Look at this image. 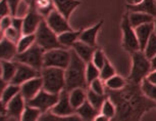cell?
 Returning <instances> with one entry per match:
<instances>
[{
  "label": "cell",
  "instance_id": "obj_10",
  "mask_svg": "<svg viewBox=\"0 0 156 121\" xmlns=\"http://www.w3.org/2000/svg\"><path fill=\"white\" fill-rule=\"evenodd\" d=\"M59 98V93H52L45 89H41L33 99L29 100L27 104L38 108L39 110L44 113L49 110L56 104Z\"/></svg>",
  "mask_w": 156,
  "mask_h": 121
},
{
  "label": "cell",
  "instance_id": "obj_36",
  "mask_svg": "<svg viewBox=\"0 0 156 121\" xmlns=\"http://www.w3.org/2000/svg\"><path fill=\"white\" fill-rule=\"evenodd\" d=\"M115 69L112 67V65L109 63V61H106V63L104 64L101 69H100V78L103 81H106L107 79H109L110 77H112L113 75H115Z\"/></svg>",
  "mask_w": 156,
  "mask_h": 121
},
{
  "label": "cell",
  "instance_id": "obj_4",
  "mask_svg": "<svg viewBox=\"0 0 156 121\" xmlns=\"http://www.w3.org/2000/svg\"><path fill=\"white\" fill-rule=\"evenodd\" d=\"M151 72V62L142 51H138L132 54V69L128 81L136 84H141Z\"/></svg>",
  "mask_w": 156,
  "mask_h": 121
},
{
  "label": "cell",
  "instance_id": "obj_17",
  "mask_svg": "<svg viewBox=\"0 0 156 121\" xmlns=\"http://www.w3.org/2000/svg\"><path fill=\"white\" fill-rule=\"evenodd\" d=\"M135 31H136L138 41H139L140 51H143L145 49V46L147 42H148V40L150 39V37H151V35L154 33V22L143 24L139 27L135 28Z\"/></svg>",
  "mask_w": 156,
  "mask_h": 121
},
{
  "label": "cell",
  "instance_id": "obj_46",
  "mask_svg": "<svg viewBox=\"0 0 156 121\" xmlns=\"http://www.w3.org/2000/svg\"><path fill=\"white\" fill-rule=\"evenodd\" d=\"M150 82H152V83L156 84V70H153L151 72L149 73L148 76L146 77Z\"/></svg>",
  "mask_w": 156,
  "mask_h": 121
},
{
  "label": "cell",
  "instance_id": "obj_14",
  "mask_svg": "<svg viewBox=\"0 0 156 121\" xmlns=\"http://www.w3.org/2000/svg\"><path fill=\"white\" fill-rule=\"evenodd\" d=\"M41 89H43V80L41 75L20 84V94L26 99L27 102L29 100L33 99Z\"/></svg>",
  "mask_w": 156,
  "mask_h": 121
},
{
  "label": "cell",
  "instance_id": "obj_42",
  "mask_svg": "<svg viewBox=\"0 0 156 121\" xmlns=\"http://www.w3.org/2000/svg\"><path fill=\"white\" fill-rule=\"evenodd\" d=\"M23 17H12V24L11 27H13L16 30L20 31L23 33Z\"/></svg>",
  "mask_w": 156,
  "mask_h": 121
},
{
  "label": "cell",
  "instance_id": "obj_9",
  "mask_svg": "<svg viewBox=\"0 0 156 121\" xmlns=\"http://www.w3.org/2000/svg\"><path fill=\"white\" fill-rule=\"evenodd\" d=\"M122 47L129 54H133L140 51L139 41L135 31V28L132 27L129 21L128 13H126L122 17Z\"/></svg>",
  "mask_w": 156,
  "mask_h": 121
},
{
  "label": "cell",
  "instance_id": "obj_1",
  "mask_svg": "<svg viewBox=\"0 0 156 121\" xmlns=\"http://www.w3.org/2000/svg\"><path fill=\"white\" fill-rule=\"evenodd\" d=\"M105 93L116 107L114 120H140L144 114L156 108V103L143 93L141 84L128 81L122 89L110 90L106 88Z\"/></svg>",
  "mask_w": 156,
  "mask_h": 121
},
{
  "label": "cell",
  "instance_id": "obj_48",
  "mask_svg": "<svg viewBox=\"0 0 156 121\" xmlns=\"http://www.w3.org/2000/svg\"><path fill=\"white\" fill-rule=\"evenodd\" d=\"M150 62H151V71L156 70V55L150 60Z\"/></svg>",
  "mask_w": 156,
  "mask_h": 121
},
{
  "label": "cell",
  "instance_id": "obj_19",
  "mask_svg": "<svg viewBox=\"0 0 156 121\" xmlns=\"http://www.w3.org/2000/svg\"><path fill=\"white\" fill-rule=\"evenodd\" d=\"M97 47L91 46L89 44L83 42L81 40H78L76 42L73 44L72 49L76 52V55L83 60L85 63H89L92 60L94 51H96Z\"/></svg>",
  "mask_w": 156,
  "mask_h": 121
},
{
  "label": "cell",
  "instance_id": "obj_8",
  "mask_svg": "<svg viewBox=\"0 0 156 121\" xmlns=\"http://www.w3.org/2000/svg\"><path fill=\"white\" fill-rule=\"evenodd\" d=\"M50 111L53 114L59 116L61 119H81L76 114V110L70 104L69 90L66 89H63L59 93V98H58L57 103L51 108Z\"/></svg>",
  "mask_w": 156,
  "mask_h": 121
},
{
  "label": "cell",
  "instance_id": "obj_22",
  "mask_svg": "<svg viewBox=\"0 0 156 121\" xmlns=\"http://www.w3.org/2000/svg\"><path fill=\"white\" fill-rule=\"evenodd\" d=\"M128 17H129V23H131L133 28H137V27H139V26L143 25V24L152 23V22H154V19H155L151 14L142 13V11H129L128 13Z\"/></svg>",
  "mask_w": 156,
  "mask_h": 121
},
{
  "label": "cell",
  "instance_id": "obj_47",
  "mask_svg": "<svg viewBox=\"0 0 156 121\" xmlns=\"http://www.w3.org/2000/svg\"><path fill=\"white\" fill-rule=\"evenodd\" d=\"M126 7H129V6H135V5L142 3L143 0H126Z\"/></svg>",
  "mask_w": 156,
  "mask_h": 121
},
{
  "label": "cell",
  "instance_id": "obj_5",
  "mask_svg": "<svg viewBox=\"0 0 156 121\" xmlns=\"http://www.w3.org/2000/svg\"><path fill=\"white\" fill-rule=\"evenodd\" d=\"M35 35H36V43L45 51L61 47L58 41V35L47 25L45 20L41 22Z\"/></svg>",
  "mask_w": 156,
  "mask_h": 121
},
{
  "label": "cell",
  "instance_id": "obj_31",
  "mask_svg": "<svg viewBox=\"0 0 156 121\" xmlns=\"http://www.w3.org/2000/svg\"><path fill=\"white\" fill-rule=\"evenodd\" d=\"M100 113L104 115L105 117L107 118L108 120L110 119H114L116 115V107L114 105V103L111 101V100L108 98H106V100L103 103L102 107H101V110H100Z\"/></svg>",
  "mask_w": 156,
  "mask_h": 121
},
{
  "label": "cell",
  "instance_id": "obj_49",
  "mask_svg": "<svg viewBox=\"0 0 156 121\" xmlns=\"http://www.w3.org/2000/svg\"><path fill=\"white\" fill-rule=\"evenodd\" d=\"M5 119H8V117L5 116V115H1V114H0V120H5Z\"/></svg>",
  "mask_w": 156,
  "mask_h": 121
},
{
  "label": "cell",
  "instance_id": "obj_21",
  "mask_svg": "<svg viewBox=\"0 0 156 121\" xmlns=\"http://www.w3.org/2000/svg\"><path fill=\"white\" fill-rule=\"evenodd\" d=\"M103 21H100L99 23H97L96 25H94L93 27L87 28V29H83L80 36V40L83 41V42L89 44L91 46L97 47V43H96V38H97V34H98L99 30L102 27Z\"/></svg>",
  "mask_w": 156,
  "mask_h": 121
},
{
  "label": "cell",
  "instance_id": "obj_23",
  "mask_svg": "<svg viewBox=\"0 0 156 121\" xmlns=\"http://www.w3.org/2000/svg\"><path fill=\"white\" fill-rule=\"evenodd\" d=\"M99 113L100 111L97 110L95 107H93L88 100L81 107H79L76 110V114L83 120H95L96 116Z\"/></svg>",
  "mask_w": 156,
  "mask_h": 121
},
{
  "label": "cell",
  "instance_id": "obj_37",
  "mask_svg": "<svg viewBox=\"0 0 156 121\" xmlns=\"http://www.w3.org/2000/svg\"><path fill=\"white\" fill-rule=\"evenodd\" d=\"M106 61H107V59L105 57L104 52H103L101 49L96 48V51H94V54H93L91 62H92L98 69H101V68L104 66V64L106 63Z\"/></svg>",
  "mask_w": 156,
  "mask_h": 121
},
{
  "label": "cell",
  "instance_id": "obj_26",
  "mask_svg": "<svg viewBox=\"0 0 156 121\" xmlns=\"http://www.w3.org/2000/svg\"><path fill=\"white\" fill-rule=\"evenodd\" d=\"M1 62L2 67V76L1 77L5 79L7 82H10L12 80L14 74L17 69V62L14 60L11 61H0Z\"/></svg>",
  "mask_w": 156,
  "mask_h": 121
},
{
  "label": "cell",
  "instance_id": "obj_27",
  "mask_svg": "<svg viewBox=\"0 0 156 121\" xmlns=\"http://www.w3.org/2000/svg\"><path fill=\"white\" fill-rule=\"evenodd\" d=\"M36 43V35L35 34H23L19 41L16 42L17 47V54L19 52H23L27 49L30 48Z\"/></svg>",
  "mask_w": 156,
  "mask_h": 121
},
{
  "label": "cell",
  "instance_id": "obj_12",
  "mask_svg": "<svg viewBox=\"0 0 156 121\" xmlns=\"http://www.w3.org/2000/svg\"><path fill=\"white\" fill-rule=\"evenodd\" d=\"M45 19L38 13L36 7L31 4L29 13L23 17V34H35L42 21Z\"/></svg>",
  "mask_w": 156,
  "mask_h": 121
},
{
  "label": "cell",
  "instance_id": "obj_32",
  "mask_svg": "<svg viewBox=\"0 0 156 121\" xmlns=\"http://www.w3.org/2000/svg\"><path fill=\"white\" fill-rule=\"evenodd\" d=\"M141 89L147 98L156 103V84L152 83L147 78H145L141 82Z\"/></svg>",
  "mask_w": 156,
  "mask_h": 121
},
{
  "label": "cell",
  "instance_id": "obj_33",
  "mask_svg": "<svg viewBox=\"0 0 156 121\" xmlns=\"http://www.w3.org/2000/svg\"><path fill=\"white\" fill-rule=\"evenodd\" d=\"M19 93H20V85L8 82V84H7V86L5 87L4 93H3V94H2L1 99L7 104L11 99H13L14 96H17Z\"/></svg>",
  "mask_w": 156,
  "mask_h": 121
},
{
  "label": "cell",
  "instance_id": "obj_29",
  "mask_svg": "<svg viewBox=\"0 0 156 121\" xmlns=\"http://www.w3.org/2000/svg\"><path fill=\"white\" fill-rule=\"evenodd\" d=\"M106 98H107L106 93L105 94L97 93L95 91L91 90L90 88H89V90L87 91V100L91 103V105H92L93 107H95L98 111L101 110V107L104 101L106 100Z\"/></svg>",
  "mask_w": 156,
  "mask_h": 121
},
{
  "label": "cell",
  "instance_id": "obj_53",
  "mask_svg": "<svg viewBox=\"0 0 156 121\" xmlns=\"http://www.w3.org/2000/svg\"><path fill=\"white\" fill-rule=\"evenodd\" d=\"M27 1H28V2H30V3H31V1H32V0H27Z\"/></svg>",
  "mask_w": 156,
  "mask_h": 121
},
{
  "label": "cell",
  "instance_id": "obj_41",
  "mask_svg": "<svg viewBox=\"0 0 156 121\" xmlns=\"http://www.w3.org/2000/svg\"><path fill=\"white\" fill-rule=\"evenodd\" d=\"M11 24H12V16H6L0 21V29L4 32L6 29L11 27Z\"/></svg>",
  "mask_w": 156,
  "mask_h": 121
},
{
  "label": "cell",
  "instance_id": "obj_24",
  "mask_svg": "<svg viewBox=\"0 0 156 121\" xmlns=\"http://www.w3.org/2000/svg\"><path fill=\"white\" fill-rule=\"evenodd\" d=\"M69 96L70 104H72L75 110L81 107L87 101V93L85 91V88L82 87L73 88L72 90L69 91Z\"/></svg>",
  "mask_w": 156,
  "mask_h": 121
},
{
  "label": "cell",
  "instance_id": "obj_20",
  "mask_svg": "<svg viewBox=\"0 0 156 121\" xmlns=\"http://www.w3.org/2000/svg\"><path fill=\"white\" fill-rule=\"evenodd\" d=\"M83 31V29L81 30H69L66 31L63 33H60L58 35V41L61 47L63 48H72L76 41L80 40L81 33Z\"/></svg>",
  "mask_w": 156,
  "mask_h": 121
},
{
  "label": "cell",
  "instance_id": "obj_3",
  "mask_svg": "<svg viewBox=\"0 0 156 121\" xmlns=\"http://www.w3.org/2000/svg\"><path fill=\"white\" fill-rule=\"evenodd\" d=\"M43 89L52 93H60L66 89L64 70L54 67H43L41 70Z\"/></svg>",
  "mask_w": 156,
  "mask_h": 121
},
{
  "label": "cell",
  "instance_id": "obj_6",
  "mask_svg": "<svg viewBox=\"0 0 156 121\" xmlns=\"http://www.w3.org/2000/svg\"><path fill=\"white\" fill-rule=\"evenodd\" d=\"M44 54H45V51L37 43H35L33 46H31L27 51L19 52L14 58V61L29 65V66L33 67L41 72L42 68L44 67Z\"/></svg>",
  "mask_w": 156,
  "mask_h": 121
},
{
  "label": "cell",
  "instance_id": "obj_30",
  "mask_svg": "<svg viewBox=\"0 0 156 121\" xmlns=\"http://www.w3.org/2000/svg\"><path fill=\"white\" fill-rule=\"evenodd\" d=\"M41 115H42V112H41L39 109L27 104V106H26V108H25V110H23V115H22V118H20V120H23V121L38 120V119H40Z\"/></svg>",
  "mask_w": 156,
  "mask_h": 121
},
{
  "label": "cell",
  "instance_id": "obj_35",
  "mask_svg": "<svg viewBox=\"0 0 156 121\" xmlns=\"http://www.w3.org/2000/svg\"><path fill=\"white\" fill-rule=\"evenodd\" d=\"M143 51L149 60H151L156 55V33L155 32L151 35V37H150V39L148 40V42H147L145 46V49H144Z\"/></svg>",
  "mask_w": 156,
  "mask_h": 121
},
{
  "label": "cell",
  "instance_id": "obj_11",
  "mask_svg": "<svg viewBox=\"0 0 156 121\" xmlns=\"http://www.w3.org/2000/svg\"><path fill=\"white\" fill-rule=\"evenodd\" d=\"M47 25L53 30L57 35L60 33H63L66 31L73 30L72 27L69 24V20L66 17H63L59 11L56 9L52 10L51 13L48 14V17L45 19Z\"/></svg>",
  "mask_w": 156,
  "mask_h": 121
},
{
  "label": "cell",
  "instance_id": "obj_34",
  "mask_svg": "<svg viewBox=\"0 0 156 121\" xmlns=\"http://www.w3.org/2000/svg\"><path fill=\"white\" fill-rule=\"evenodd\" d=\"M100 77V69H98L92 62L87 63L86 66V80L87 84L89 85L94 79Z\"/></svg>",
  "mask_w": 156,
  "mask_h": 121
},
{
  "label": "cell",
  "instance_id": "obj_25",
  "mask_svg": "<svg viewBox=\"0 0 156 121\" xmlns=\"http://www.w3.org/2000/svg\"><path fill=\"white\" fill-rule=\"evenodd\" d=\"M129 11H142L152 17H156V1L155 0H143L142 3L135 5V6H129Z\"/></svg>",
  "mask_w": 156,
  "mask_h": 121
},
{
  "label": "cell",
  "instance_id": "obj_52",
  "mask_svg": "<svg viewBox=\"0 0 156 121\" xmlns=\"http://www.w3.org/2000/svg\"><path fill=\"white\" fill-rule=\"evenodd\" d=\"M154 32L156 33V17L154 19Z\"/></svg>",
  "mask_w": 156,
  "mask_h": 121
},
{
  "label": "cell",
  "instance_id": "obj_28",
  "mask_svg": "<svg viewBox=\"0 0 156 121\" xmlns=\"http://www.w3.org/2000/svg\"><path fill=\"white\" fill-rule=\"evenodd\" d=\"M104 83H105V87H106L107 89L119 90L126 86V83H128V80H126L122 76L115 74V75H113L112 77H110L109 79H107L106 81H104Z\"/></svg>",
  "mask_w": 156,
  "mask_h": 121
},
{
  "label": "cell",
  "instance_id": "obj_18",
  "mask_svg": "<svg viewBox=\"0 0 156 121\" xmlns=\"http://www.w3.org/2000/svg\"><path fill=\"white\" fill-rule=\"evenodd\" d=\"M17 55L16 43L3 37L0 40V61L14 60Z\"/></svg>",
  "mask_w": 156,
  "mask_h": 121
},
{
  "label": "cell",
  "instance_id": "obj_7",
  "mask_svg": "<svg viewBox=\"0 0 156 121\" xmlns=\"http://www.w3.org/2000/svg\"><path fill=\"white\" fill-rule=\"evenodd\" d=\"M70 51L63 47L49 49L44 54V67H54L66 70L70 62Z\"/></svg>",
  "mask_w": 156,
  "mask_h": 121
},
{
  "label": "cell",
  "instance_id": "obj_40",
  "mask_svg": "<svg viewBox=\"0 0 156 121\" xmlns=\"http://www.w3.org/2000/svg\"><path fill=\"white\" fill-rule=\"evenodd\" d=\"M6 16H11L7 0H0V21Z\"/></svg>",
  "mask_w": 156,
  "mask_h": 121
},
{
  "label": "cell",
  "instance_id": "obj_45",
  "mask_svg": "<svg viewBox=\"0 0 156 121\" xmlns=\"http://www.w3.org/2000/svg\"><path fill=\"white\" fill-rule=\"evenodd\" d=\"M7 84H8V82L5 80V79L0 77V99L2 98V94H3L4 89H5V87L7 86Z\"/></svg>",
  "mask_w": 156,
  "mask_h": 121
},
{
  "label": "cell",
  "instance_id": "obj_44",
  "mask_svg": "<svg viewBox=\"0 0 156 121\" xmlns=\"http://www.w3.org/2000/svg\"><path fill=\"white\" fill-rule=\"evenodd\" d=\"M6 113H7V105H6V103H5L2 99H0V114L7 116Z\"/></svg>",
  "mask_w": 156,
  "mask_h": 121
},
{
  "label": "cell",
  "instance_id": "obj_16",
  "mask_svg": "<svg viewBox=\"0 0 156 121\" xmlns=\"http://www.w3.org/2000/svg\"><path fill=\"white\" fill-rule=\"evenodd\" d=\"M55 9L69 20L72 13L78 6H80L82 2L80 0H52Z\"/></svg>",
  "mask_w": 156,
  "mask_h": 121
},
{
  "label": "cell",
  "instance_id": "obj_51",
  "mask_svg": "<svg viewBox=\"0 0 156 121\" xmlns=\"http://www.w3.org/2000/svg\"><path fill=\"white\" fill-rule=\"evenodd\" d=\"M2 76V67H1V62H0V77Z\"/></svg>",
  "mask_w": 156,
  "mask_h": 121
},
{
  "label": "cell",
  "instance_id": "obj_50",
  "mask_svg": "<svg viewBox=\"0 0 156 121\" xmlns=\"http://www.w3.org/2000/svg\"><path fill=\"white\" fill-rule=\"evenodd\" d=\"M4 37V34H3V31L1 30V29H0V40L2 39V38Z\"/></svg>",
  "mask_w": 156,
  "mask_h": 121
},
{
  "label": "cell",
  "instance_id": "obj_15",
  "mask_svg": "<svg viewBox=\"0 0 156 121\" xmlns=\"http://www.w3.org/2000/svg\"><path fill=\"white\" fill-rule=\"evenodd\" d=\"M7 117L11 119H20L22 118L23 112L27 106V101L20 93L11 99L7 103Z\"/></svg>",
  "mask_w": 156,
  "mask_h": 121
},
{
  "label": "cell",
  "instance_id": "obj_13",
  "mask_svg": "<svg viewBox=\"0 0 156 121\" xmlns=\"http://www.w3.org/2000/svg\"><path fill=\"white\" fill-rule=\"evenodd\" d=\"M40 75H41L40 71L36 70L35 68L29 66V65L19 63V62H17L16 72L13 76L12 80H11L10 82L11 83L20 85V84H23V82L30 80V79L34 78V77H37V76H40Z\"/></svg>",
  "mask_w": 156,
  "mask_h": 121
},
{
  "label": "cell",
  "instance_id": "obj_39",
  "mask_svg": "<svg viewBox=\"0 0 156 121\" xmlns=\"http://www.w3.org/2000/svg\"><path fill=\"white\" fill-rule=\"evenodd\" d=\"M3 34H4L5 38H7L8 40L12 41L14 43H16L20 38V36L23 35L22 32L16 30V29H14L13 27H9L8 29H6V30L3 32Z\"/></svg>",
  "mask_w": 156,
  "mask_h": 121
},
{
  "label": "cell",
  "instance_id": "obj_43",
  "mask_svg": "<svg viewBox=\"0 0 156 121\" xmlns=\"http://www.w3.org/2000/svg\"><path fill=\"white\" fill-rule=\"evenodd\" d=\"M20 2H22V0H7V3H8V5H9L10 13H11V16L12 17L16 16L17 6L20 5Z\"/></svg>",
  "mask_w": 156,
  "mask_h": 121
},
{
  "label": "cell",
  "instance_id": "obj_2",
  "mask_svg": "<svg viewBox=\"0 0 156 121\" xmlns=\"http://www.w3.org/2000/svg\"><path fill=\"white\" fill-rule=\"evenodd\" d=\"M70 54H72L70 62L64 70L66 89L69 91L76 87L86 88L88 86L86 80L87 63H85L73 49H70Z\"/></svg>",
  "mask_w": 156,
  "mask_h": 121
},
{
  "label": "cell",
  "instance_id": "obj_38",
  "mask_svg": "<svg viewBox=\"0 0 156 121\" xmlns=\"http://www.w3.org/2000/svg\"><path fill=\"white\" fill-rule=\"evenodd\" d=\"M88 86H89V88L91 90L95 91V93H100V94H105V93H105V91H106L105 83L100 77L94 79V80L91 82Z\"/></svg>",
  "mask_w": 156,
  "mask_h": 121
}]
</instances>
